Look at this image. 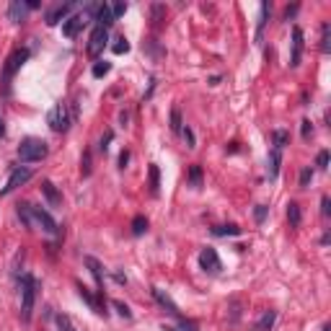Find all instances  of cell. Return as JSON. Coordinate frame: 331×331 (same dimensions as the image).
<instances>
[{
    "label": "cell",
    "instance_id": "39",
    "mask_svg": "<svg viewBox=\"0 0 331 331\" xmlns=\"http://www.w3.org/2000/svg\"><path fill=\"white\" fill-rule=\"evenodd\" d=\"M166 13V5H153V23L158 26L161 23V16Z\"/></svg>",
    "mask_w": 331,
    "mask_h": 331
},
{
    "label": "cell",
    "instance_id": "33",
    "mask_svg": "<svg viewBox=\"0 0 331 331\" xmlns=\"http://www.w3.org/2000/svg\"><path fill=\"white\" fill-rule=\"evenodd\" d=\"M267 210H269L267 204H256V207H254V220L259 222V225L264 222V218H267Z\"/></svg>",
    "mask_w": 331,
    "mask_h": 331
},
{
    "label": "cell",
    "instance_id": "34",
    "mask_svg": "<svg viewBox=\"0 0 331 331\" xmlns=\"http://www.w3.org/2000/svg\"><path fill=\"white\" fill-rule=\"evenodd\" d=\"M311 179H313V168H311V166H305V168L300 171V186L305 189V186L311 184Z\"/></svg>",
    "mask_w": 331,
    "mask_h": 331
},
{
    "label": "cell",
    "instance_id": "24",
    "mask_svg": "<svg viewBox=\"0 0 331 331\" xmlns=\"http://www.w3.org/2000/svg\"><path fill=\"white\" fill-rule=\"evenodd\" d=\"M212 236H218V238H222V236H241V228L233 225V222H228V225H215Z\"/></svg>",
    "mask_w": 331,
    "mask_h": 331
},
{
    "label": "cell",
    "instance_id": "43",
    "mask_svg": "<svg viewBox=\"0 0 331 331\" xmlns=\"http://www.w3.org/2000/svg\"><path fill=\"white\" fill-rule=\"evenodd\" d=\"M127 163H129V150H122L119 153V168L124 171V168H127Z\"/></svg>",
    "mask_w": 331,
    "mask_h": 331
},
{
    "label": "cell",
    "instance_id": "9",
    "mask_svg": "<svg viewBox=\"0 0 331 331\" xmlns=\"http://www.w3.org/2000/svg\"><path fill=\"white\" fill-rule=\"evenodd\" d=\"M200 267L204 269V272H210V275H218V272L222 269V261H220V256H218V251L215 248H202V254H200Z\"/></svg>",
    "mask_w": 331,
    "mask_h": 331
},
{
    "label": "cell",
    "instance_id": "13",
    "mask_svg": "<svg viewBox=\"0 0 331 331\" xmlns=\"http://www.w3.org/2000/svg\"><path fill=\"white\" fill-rule=\"evenodd\" d=\"M26 13H29V3H23V0H13L8 5V18L13 23H23L26 21Z\"/></svg>",
    "mask_w": 331,
    "mask_h": 331
},
{
    "label": "cell",
    "instance_id": "4",
    "mask_svg": "<svg viewBox=\"0 0 331 331\" xmlns=\"http://www.w3.org/2000/svg\"><path fill=\"white\" fill-rule=\"evenodd\" d=\"M26 60H29V49H16V52L5 60L3 78H0V83H3V91H5V93H8V86H11V78L21 70V65L26 62Z\"/></svg>",
    "mask_w": 331,
    "mask_h": 331
},
{
    "label": "cell",
    "instance_id": "10",
    "mask_svg": "<svg viewBox=\"0 0 331 331\" xmlns=\"http://www.w3.org/2000/svg\"><path fill=\"white\" fill-rule=\"evenodd\" d=\"M78 295L91 305V311H96L98 316H106V300H104V293H98V297H93V295H91V290H88L86 285L78 282Z\"/></svg>",
    "mask_w": 331,
    "mask_h": 331
},
{
    "label": "cell",
    "instance_id": "6",
    "mask_svg": "<svg viewBox=\"0 0 331 331\" xmlns=\"http://www.w3.org/2000/svg\"><path fill=\"white\" fill-rule=\"evenodd\" d=\"M106 44H109V29L96 26L93 31H91V39H88V55L91 57H98L106 49Z\"/></svg>",
    "mask_w": 331,
    "mask_h": 331
},
{
    "label": "cell",
    "instance_id": "48",
    "mask_svg": "<svg viewBox=\"0 0 331 331\" xmlns=\"http://www.w3.org/2000/svg\"><path fill=\"white\" fill-rule=\"evenodd\" d=\"M163 331H179V329H171V326H163Z\"/></svg>",
    "mask_w": 331,
    "mask_h": 331
},
{
    "label": "cell",
    "instance_id": "17",
    "mask_svg": "<svg viewBox=\"0 0 331 331\" xmlns=\"http://www.w3.org/2000/svg\"><path fill=\"white\" fill-rule=\"evenodd\" d=\"M16 215L23 222V228H34V212H31V202H18L16 204Z\"/></svg>",
    "mask_w": 331,
    "mask_h": 331
},
{
    "label": "cell",
    "instance_id": "27",
    "mask_svg": "<svg viewBox=\"0 0 331 331\" xmlns=\"http://www.w3.org/2000/svg\"><path fill=\"white\" fill-rule=\"evenodd\" d=\"M189 184L192 186H202V168L200 166H189Z\"/></svg>",
    "mask_w": 331,
    "mask_h": 331
},
{
    "label": "cell",
    "instance_id": "41",
    "mask_svg": "<svg viewBox=\"0 0 331 331\" xmlns=\"http://www.w3.org/2000/svg\"><path fill=\"white\" fill-rule=\"evenodd\" d=\"M321 215H324V218L331 215V200L329 197H321Z\"/></svg>",
    "mask_w": 331,
    "mask_h": 331
},
{
    "label": "cell",
    "instance_id": "1",
    "mask_svg": "<svg viewBox=\"0 0 331 331\" xmlns=\"http://www.w3.org/2000/svg\"><path fill=\"white\" fill-rule=\"evenodd\" d=\"M18 285H21V321L29 324L31 313H34V303H37V279L31 275H21Z\"/></svg>",
    "mask_w": 331,
    "mask_h": 331
},
{
    "label": "cell",
    "instance_id": "45",
    "mask_svg": "<svg viewBox=\"0 0 331 331\" xmlns=\"http://www.w3.org/2000/svg\"><path fill=\"white\" fill-rule=\"evenodd\" d=\"M119 122H122V127H127V122H129V114H127V111H119Z\"/></svg>",
    "mask_w": 331,
    "mask_h": 331
},
{
    "label": "cell",
    "instance_id": "7",
    "mask_svg": "<svg viewBox=\"0 0 331 331\" xmlns=\"http://www.w3.org/2000/svg\"><path fill=\"white\" fill-rule=\"evenodd\" d=\"M31 212H34V222H37V225H41V230H44V233H49V236H57V233H60V225H57L55 218H52L47 210H41V207L31 204Z\"/></svg>",
    "mask_w": 331,
    "mask_h": 331
},
{
    "label": "cell",
    "instance_id": "29",
    "mask_svg": "<svg viewBox=\"0 0 331 331\" xmlns=\"http://www.w3.org/2000/svg\"><path fill=\"white\" fill-rule=\"evenodd\" d=\"M109 70H111V62H106V60L96 62V65H93V78H104V75H109Z\"/></svg>",
    "mask_w": 331,
    "mask_h": 331
},
{
    "label": "cell",
    "instance_id": "32",
    "mask_svg": "<svg viewBox=\"0 0 331 331\" xmlns=\"http://www.w3.org/2000/svg\"><path fill=\"white\" fill-rule=\"evenodd\" d=\"M111 305H114V311H117L122 318H132V311H129V308H127V305H124L122 300H111Z\"/></svg>",
    "mask_w": 331,
    "mask_h": 331
},
{
    "label": "cell",
    "instance_id": "28",
    "mask_svg": "<svg viewBox=\"0 0 331 331\" xmlns=\"http://www.w3.org/2000/svg\"><path fill=\"white\" fill-rule=\"evenodd\" d=\"M55 324H57V329H60V331H75L73 321L65 316V313H57V316H55Z\"/></svg>",
    "mask_w": 331,
    "mask_h": 331
},
{
    "label": "cell",
    "instance_id": "12",
    "mask_svg": "<svg viewBox=\"0 0 331 331\" xmlns=\"http://www.w3.org/2000/svg\"><path fill=\"white\" fill-rule=\"evenodd\" d=\"M153 297H155V300H158V305H161V308H166V311L171 313V316L181 318V311H179V305H176V303H173L171 297H168V293H163L161 287H153Z\"/></svg>",
    "mask_w": 331,
    "mask_h": 331
},
{
    "label": "cell",
    "instance_id": "44",
    "mask_svg": "<svg viewBox=\"0 0 331 331\" xmlns=\"http://www.w3.org/2000/svg\"><path fill=\"white\" fill-rule=\"evenodd\" d=\"M297 8H300V5H290V8H285V21H290V18H295Z\"/></svg>",
    "mask_w": 331,
    "mask_h": 331
},
{
    "label": "cell",
    "instance_id": "20",
    "mask_svg": "<svg viewBox=\"0 0 331 331\" xmlns=\"http://www.w3.org/2000/svg\"><path fill=\"white\" fill-rule=\"evenodd\" d=\"M269 13H272V5L269 3H261V8H259V23H256V41H261L264 26H267V21H269Z\"/></svg>",
    "mask_w": 331,
    "mask_h": 331
},
{
    "label": "cell",
    "instance_id": "25",
    "mask_svg": "<svg viewBox=\"0 0 331 331\" xmlns=\"http://www.w3.org/2000/svg\"><path fill=\"white\" fill-rule=\"evenodd\" d=\"M272 143H275L277 150H282V147L290 143V132L287 129H275V132H272Z\"/></svg>",
    "mask_w": 331,
    "mask_h": 331
},
{
    "label": "cell",
    "instance_id": "36",
    "mask_svg": "<svg viewBox=\"0 0 331 331\" xmlns=\"http://www.w3.org/2000/svg\"><path fill=\"white\" fill-rule=\"evenodd\" d=\"M114 52H117V55H124V52H129V41L124 39V37H119V39H117V44H114Z\"/></svg>",
    "mask_w": 331,
    "mask_h": 331
},
{
    "label": "cell",
    "instance_id": "15",
    "mask_svg": "<svg viewBox=\"0 0 331 331\" xmlns=\"http://www.w3.org/2000/svg\"><path fill=\"white\" fill-rule=\"evenodd\" d=\"M83 264L88 267V272L93 275V279H96V285H98V293H104V272H101V264H98L93 256H86L83 259Z\"/></svg>",
    "mask_w": 331,
    "mask_h": 331
},
{
    "label": "cell",
    "instance_id": "37",
    "mask_svg": "<svg viewBox=\"0 0 331 331\" xmlns=\"http://www.w3.org/2000/svg\"><path fill=\"white\" fill-rule=\"evenodd\" d=\"M316 166H318L321 171H326V168H329V150H321V153H318V158H316Z\"/></svg>",
    "mask_w": 331,
    "mask_h": 331
},
{
    "label": "cell",
    "instance_id": "23",
    "mask_svg": "<svg viewBox=\"0 0 331 331\" xmlns=\"http://www.w3.org/2000/svg\"><path fill=\"white\" fill-rule=\"evenodd\" d=\"M321 52L329 55L331 52V23L324 21V26H321Z\"/></svg>",
    "mask_w": 331,
    "mask_h": 331
},
{
    "label": "cell",
    "instance_id": "3",
    "mask_svg": "<svg viewBox=\"0 0 331 331\" xmlns=\"http://www.w3.org/2000/svg\"><path fill=\"white\" fill-rule=\"evenodd\" d=\"M47 122L55 132H68L70 124H73V114L68 109V104H55L47 114Z\"/></svg>",
    "mask_w": 331,
    "mask_h": 331
},
{
    "label": "cell",
    "instance_id": "16",
    "mask_svg": "<svg viewBox=\"0 0 331 331\" xmlns=\"http://www.w3.org/2000/svg\"><path fill=\"white\" fill-rule=\"evenodd\" d=\"M279 163H282V150L272 147V150H269V161H267V173H269L272 181L279 176Z\"/></svg>",
    "mask_w": 331,
    "mask_h": 331
},
{
    "label": "cell",
    "instance_id": "8",
    "mask_svg": "<svg viewBox=\"0 0 331 331\" xmlns=\"http://www.w3.org/2000/svg\"><path fill=\"white\" fill-rule=\"evenodd\" d=\"M73 8H75V3H60V5H55V8H49L47 16H44V21H47V26H57V23H65L70 18V13H73Z\"/></svg>",
    "mask_w": 331,
    "mask_h": 331
},
{
    "label": "cell",
    "instance_id": "35",
    "mask_svg": "<svg viewBox=\"0 0 331 331\" xmlns=\"http://www.w3.org/2000/svg\"><path fill=\"white\" fill-rule=\"evenodd\" d=\"M111 140H114V132H111V129H109V132H104L101 143H98V150L106 153V150H109V143H111Z\"/></svg>",
    "mask_w": 331,
    "mask_h": 331
},
{
    "label": "cell",
    "instance_id": "40",
    "mask_svg": "<svg viewBox=\"0 0 331 331\" xmlns=\"http://www.w3.org/2000/svg\"><path fill=\"white\" fill-rule=\"evenodd\" d=\"M300 124H303V140H311V135H313V124H311V119H303Z\"/></svg>",
    "mask_w": 331,
    "mask_h": 331
},
{
    "label": "cell",
    "instance_id": "30",
    "mask_svg": "<svg viewBox=\"0 0 331 331\" xmlns=\"http://www.w3.org/2000/svg\"><path fill=\"white\" fill-rule=\"evenodd\" d=\"M91 171H93V166H91V150H86L80 158V173L83 176H91Z\"/></svg>",
    "mask_w": 331,
    "mask_h": 331
},
{
    "label": "cell",
    "instance_id": "46",
    "mask_svg": "<svg viewBox=\"0 0 331 331\" xmlns=\"http://www.w3.org/2000/svg\"><path fill=\"white\" fill-rule=\"evenodd\" d=\"M3 135H5V127H3V114H0V140H3Z\"/></svg>",
    "mask_w": 331,
    "mask_h": 331
},
{
    "label": "cell",
    "instance_id": "5",
    "mask_svg": "<svg viewBox=\"0 0 331 331\" xmlns=\"http://www.w3.org/2000/svg\"><path fill=\"white\" fill-rule=\"evenodd\" d=\"M31 176H34V171H31V168H26V166H16V168L11 171V176H8V181H5V186L0 189V197H8L11 192H16V189L23 186Z\"/></svg>",
    "mask_w": 331,
    "mask_h": 331
},
{
    "label": "cell",
    "instance_id": "22",
    "mask_svg": "<svg viewBox=\"0 0 331 331\" xmlns=\"http://www.w3.org/2000/svg\"><path fill=\"white\" fill-rule=\"evenodd\" d=\"M287 220H290V225H293V228L300 225L303 212H300V204H297V202H290V204H287Z\"/></svg>",
    "mask_w": 331,
    "mask_h": 331
},
{
    "label": "cell",
    "instance_id": "38",
    "mask_svg": "<svg viewBox=\"0 0 331 331\" xmlns=\"http://www.w3.org/2000/svg\"><path fill=\"white\" fill-rule=\"evenodd\" d=\"M124 13H127V3H114L111 5V16H114V18H119V16H124Z\"/></svg>",
    "mask_w": 331,
    "mask_h": 331
},
{
    "label": "cell",
    "instance_id": "47",
    "mask_svg": "<svg viewBox=\"0 0 331 331\" xmlns=\"http://www.w3.org/2000/svg\"><path fill=\"white\" fill-rule=\"evenodd\" d=\"M321 331H331V326H329V324H324V326H321Z\"/></svg>",
    "mask_w": 331,
    "mask_h": 331
},
{
    "label": "cell",
    "instance_id": "19",
    "mask_svg": "<svg viewBox=\"0 0 331 331\" xmlns=\"http://www.w3.org/2000/svg\"><path fill=\"white\" fill-rule=\"evenodd\" d=\"M275 321H277V311H264V313H261V318L256 321L254 331H272Z\"/></svg>",
    "mask_w": 331,
    "mask_h": 331
},
{
    "label": "cell",
    "instance_id": "14",
    "mask_svg": "<svg viewBox=\"0 0 331 331\" xmlns=\"http://www.w3.org/2000/svg\"><path fill=\"white\" fill-rule=\"evenodd\" d=\"M93 21H96V23H98V26H101V29H109L111 23H114V16H111V5H109V3H101V5H96Z\"/></svg>",
    "mask_w": 331,
    "mask_h": 331
},
{
    "label": "cell",
    "instance_id": "11",
    "mask_svg": "<svg viewBox=\"0 0 331 331\" xmlns=\"http://www.w3.org/2000/svg\"><path fill=\"white\" fill-rule=\"evenodd\" d=\"M303 60V29L293 26V52H290V68H297Z\"/></svg>",
    "mask_w": 331,
    "mask_h": 331
},
{
    "label": "cell",
    "instance_id": "31",
    "mask_svg": "<svg viewBox=\"0 0 331 331\" xmlns=\"http://www.w3.org/2000/svg\"><path fill=\"white\" fill-rule=\"evenodd\" d=\"M168 127H171V132H181V111L176 109V106L171 109V124Z\"/></svg>",
    "mask_w": 331,
    "mask_h": 331
},
{
    "label": "cell",
    "instance_id": "26",
    "mask_svg": "<svg viewBox=\"0 0 331 331\" xmlns=\"http://www.w3.org/2000/svg\"><path fill=\"white\" fill-rule=\"evenodd\" d=\"M147 230V218L145 215H137L135 220H132V236H143Z\"/></svg>",
    "mask_w": 331,
    "mask_h": 331
},
{
    "label": "cell",
    "instance_id": "21",
    "mask_svg": "<svg viewBox=\"0 0 331 331\" xmlns=\"http://www.w3.org/2000/svg\"><path fill=\"white\" fill-rule=\"evenodd\" d=\"M147 184H150V194H158V189H161V171H158V166L150 163V168H147Z\"/></svg>",
    "mask_w": 331,
    "mask_h": 331
},
{
    "label": "cell",
    "instance_id": "18",
    "mask_svg": "<svg viewBox=\"0 0 331 331\" xmlns=\"http://www.w3.org/2000/svg\"><path fill=\"white\" fill-rule=\"evenodd\" d=\"M41 194L47 197V202L52 204V207H60L62 204V197H60V192H57V186L52 184V181H41Z\"/></svg>",
    "mask_w": 331,
    "mask_h": 331
},
{
    "label": "cell",
    "instance_id": "2",
    "mask_svg": "<svg viewBox=\"0 0 331 331\" xmlns=\"http://www.w3.org/2000/svg\"><path fill=\"white\" fill-rule=\"evenodd\" d=\"M47 153H49V147H47L44 140H39V137H26V140H21V145H18L21 163H37L41 158H47Z\"/></svg>",
    "mask_w": 331,
    "mask_h": 331
},
{
    "label": "cell",
    "instance_id": "42",
    "mask_svg": "<svg viewBox=\"0 0 331 331\" xmlns=\"http://www.w3.org/2000/svg\"><path fill=\"white\" fill-rule=\"evenodd\" d=\"M181 135H184V140H186L189 147H194V132H192V129H189V127H181Z\"/></svg>",
    "mask_w": 331,
    "mask_h": 331
}]
</instances>
